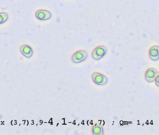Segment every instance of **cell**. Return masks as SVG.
Segmentation results:
<instances>
[{
  "label": "cell",
  "instance_id": "obj_1",
  "mask_svg": "<svg viewBox=\"0 0 159 135\" xmlns=\"http://www.w3.org/2000/svg\"><path fill=\"white\" fill-rule=\"evenodd\" d=\"M87 53L85 51H78L73 54L71 60L74 63H80L85 61L87 58Z\"/></svg>",
  "mask_w": 159,
  "mask_h": 135
},
{
  "label": "cell",
  "instance_id": "obj_6",
  "mask_svg": "<svg viewBox=\"0 0 159 135\" xmlns=\"http://www.w3.org/2000/svg\"><path fill=\"white\" fill-rule=\"evenodd\" d=\"M149 57L151 60L157 61L159 59V46H152L149 50Z\"/></svg>",
  "mask_w": 159,
  "mask_h": 135
},
{
  "label": "cell",
  "instance_id": "obj_7",
  "mask_svg": "<svg viewBox=\"0 0 159 135\" xmlns=\"http://www.w3.org/2000/svg\"><path fill=\"white\" fill-rule=\"evenodd\" d=\"M20 51L26 58H30L33 54V50L31 47L28 45H23L20 48Z\"/></svg>",
  "mask_w": 159,
  "mask_h": 135
},
{
  "label": "cell",
  "instance_id": "obj_2",
  "mask_svg": "<svg viewBox=\"0 0 159 135\" xmlns=\"http://www.w3.org/2000/svg\"><path fill=\"white\" fill-rule=\"evenodd\" d=\"M107 48L103 46L97 47L92 53V57L95 60H99L102 59L107 53Z\"/></svg>",
  "mask_w": 159,
  "mask_h": 135
},
{
  "label": "cell",
  "instance_id": "obj_3",
  "mask_svg": "<svg viewBox=\"0 0 159 135\" xmlns=\"http://www.w3.org/2000/svg\"><path fill=\"white\" fill-rule=\"evenodd\" d=\"M92 79L95 84L99 86H104L107 83L108 79L104 75L98 73H94L92 76Z\"/></svg>",
  "mask_w": 159,
  "mask_h": 135
},
{
  "label": "cell",
  "instance_id": "obj_9",
  "mask_svg": "<svg viewBox=\"0 0 159 135\" xmlns=\"http://www.w3.org/2000/svg\"><path fill=\"white\" fill-rule=\"evenodd\" d=\"M8 15L6 13H0V24L5 23L8 19Z\"/></svg>",
  "mask_w": 159,
  "mask_h": 135
},
{
  "label": "cell",
  "instance_id": "obj_8",
  "mask_svg": "<svg viewBox=\"0 0 159 135\" xmlns=\"http://www.w3.org/2000/svg\"><path fill=\"white\" fill-rule=\"evenodd\" d=\"M93 133L94 135H103L104 134V131H103V128L101 125L96 124L93 126Z\"/></svg>",
  "mask_w": 159,
  "mask_h": 135
},
{
  "label": "cell",
  "instance_id": "obj_5",
  "mask_svg": "<svg viewBox=\"0 0 159 135\" xmlns=\"http://www.w3.org/2000/svg\"><path fill=\"white\" fill-rule=\"evenodd\" d=\"M157 73V70L154 68H149L145 74V78L148 82L152 83L154 81L155 75Z\"/></svg>",
  "mask_w": 159,
  "mask_h": 135
},
{
  "label": "cell",
  "instance_id": "obj_4",
  "mask_svg": "<svg viewBox=\"0 0 159 135\" xmlns=\"http://www.w3.org/2000/svg\"><path fill=\"white\" fill-rule=\"evenodd\" d=\"M36 16L37 19L41 21H46L51 18L52 15L49 11L46 10H39L36 12Z\"/></svg>",
  "mask_w": 159,
  "mask_h": 135
},
{
  "label": "cell",
  "instance_id": "obj_10",
  "mask_svg": "<svg viewBox=\"0 0 159 135\" xmlns=\"http://www.w3.org/2000/svg\"><path fill=\"white\" fill-rule=\"evenodd\" d=\"M154 81H155L156 86L159 87V72H157L156 73L155 78H154Z\"/></svg>",
  "mask_w": 159,
  "mask_h": 135
}]
</instances>
